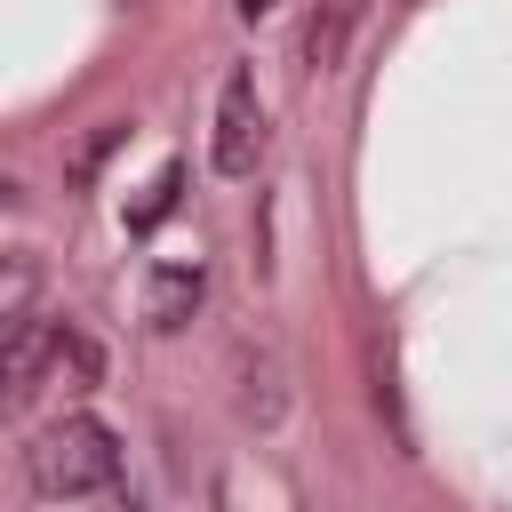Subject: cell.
<instances>
[{
    "mask_svg": "<svg viewBox=\"0 0 512 512\" xmlns=\"http://www.w3.org/2000/svg\"><path fill=\"white\" fill-rule=\"evenodd\" d=\"M176 184H184V168H176V160H168V168H160V176H152V184H144V200H136V208H128V224H136V232H152V224H160V216H168V200H176Z\"/></svg>",
    "mask_w": 512,
    "mask_h": 512,
    "instance_id": "52a82bcc",
    "label": "cell"
},
{
    "mask_svg": "<svg viewBox=\"0 0 512 512\" xmlns=\"http://www.w3.org/2000/svg\"><path fill=\"white\" fill-rule=\"evenodd\" d=\"M200 296H208L200 256H176V264H160V272L144 280V320H152V328H184V320L200 312Z\"/></svg>",
    "mask_w": 512,
    "mask_h": 512,
    "instance_id": "3957f363",
    "label": "cell"
},
{
    "mask_svg": "<svg viewBox=\"0 0 512 512\" xmlns=\"http://www.w3.org/2000/svg\"><path fill=\"white\" fill-rule=\"evenodd\" d=\"M272 8H280V0H240V16H248V24H256V16H272Z\"/></svg>",
    "mask_w": 512,
    "mask_h": 512,
    "instance_id": "ba28073f",
    "label": "cell"
},
{
    "mask_svg": "<svg viewBox=\"0 0 512 512\" xmlns=\"http://www.w3.org/2000/svg\"><path fill=\"white\" fill-rule=\"evenodd\" d=\"M256 160H264V96H256V72L248 64H232L224 80H216V128H208V168L216 176H256Z\"/></svg>",
    "mask_w": 512,
    "mask_h": 512,
    "instance_id": "7a4b0ae2",
    "label": "cell"
},
{
    "mask_svg": "<svg viewBox=\"0 0 512 512\" xmlns=\"http://www.w3.org/2000/svg\"><path fill=\"white\" fill-rule=\"evenodd\" d=\"M368 0H312V24H304V72H336L352 32H360Z\"/></svg>",
    "mask_w": 512,
    "mask_h": 512,
    "instance_id": "5b68a950",
    "label": "cell"
},
{
    "mask_svg": "<svg viewBox=\"0 0 512 512\" xmlns=\"http://www.w3.org/2000/svg\"><path fill=\"white\" fill-rule=\"evenodd\" d=\"M24 480H32V496H48V504L104 496V488L120 480V432H112L104 416H56L48 432H32Z\"/></svg>",
    "mask_w": 512,
    "mask_h": 512,
    "instance_id": "6da1fadb",
    "label": "cell"
},
{
    "mask_svg": "<svg viewBox=\"0 0 512 512\" xmlns=\"http://www.w3.org/2000/svg\"><path fill=\"white\" fill-rule=\"evenodd\" d=\"M40 376L64 384V392H96V384H104V352H96V336H88L80 320H48V360H40Z\"/></svg>",
    "mask_w": 512,
    "mask_h": 512,
    "instance_id": "277c9868",
    "label": "cell"
},
{
    "mask_svg": "<svg viewBox=\"0 0 512 512\" xmlns=\"http://www.w3.org/2000/svg\"><path fill=\"white\" fill-rule=\"evenodd\" d=\"M240 408H248L256 424H280V360H272V352L248 360V392H240Z\"/></svg>",
    "mask_w": 512,
    "mask_h": 512,
    "instance_id": "8992f818",
    "label": "cell"
}]
</instances>
